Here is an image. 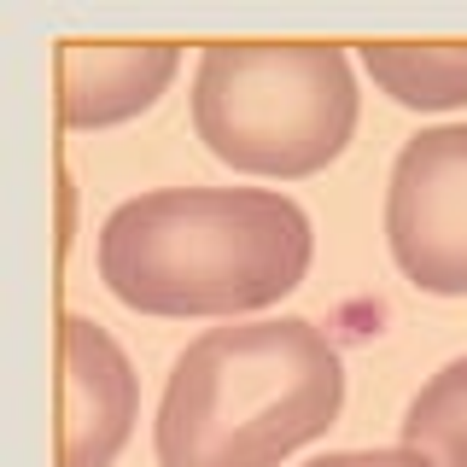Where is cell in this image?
<instances>
[{"mask_svg": "<svg viewBox=\"0 0 467 467\" xmlns=\"http://www.w3.org/2000/svg\"><path fill=\"white\" fill-rule=\"evenodd\" d=\"M310 216L275 187H164L99 228V275L140 316H257L310 275Z\"/></svg>", "mask_w": 467, "mask_h": 467, "instance_id": "1", "label": "cell"}, {"mask_svg": "<svg viewBox=\"0 0 467 467\" xmlns=\"http://www.w3.org/2000/svg\"><path fill=\"white\" fill-rule=\"evenodd\" d=\"M345 409V362L304 316L199 333L170 362L152 444L158 467H281Z\"/></svg>", "mask_w": 467, "mask_h": 467, "instance_id": "2", "label": "cell"}, {"mask_svg": "<svg viewBox=\"0 0 467 467\" xmlns=\"http://www.w3.org/2000/svg\"><path fill=\"white\" fill-rule=\"evenodd\" d=\"M357 77L333 41H216L193 70V129L240 175L327 170L357 135Z\"/></svg>", "mask_w": 467, "mask_h": 467, "instance_id": "3", "label": "cell"}, {"mask_svg": "<svg viewBox=\"0 0 467 467\" xmlns=\"http://www.w3.org/2000/svg\"><path fill=\"white\" fill-rule=\"evenodd\" d=\"M386 245L432 298H467V123L420 129L386 187Z\"/></svg>", "mask_w": 467, "mask_h": 467, "instance_id": "4", "label": "cell"}, {"mask_svg": "<svg viewBox=\"0 0 467 467\" xmlns=\"http://www.w3.org/2000/svg\"><path fill=\"white\" fill-rule=\"evenodd\" d=\"M58 467H111L140 415V379L99 321H58Z\"/></svg>", "mask_w": 467, "mask_h": 467, "instance_id": "5", "label": "cell"}, {"mask_svg": "<svg viewBox=\"0 0 467 467\" xmlns=\"http://www.w3.org/2000/svg\"><path fill=\"white\" fill-rule=\"evenodd\" d=\"M182 70L175 41H65L58 47V117L70 129H111L152 111Z\"/></svg>", "mask_w": 467, "mask_h": 467, "instance_id": "6", "label": "cell"}, {"mask_svg": "<svg viewBox=\"0 0 467 467\" xmlns=\"http://www.w3.org/2000/svg\"><path fill=\"white\" fill-rule=\"evenodd\" d=\"M362 70L409 111L467 106V41H368Z\"/></svg>", "mask_w": 467, "mask_h": 467, "instance_id": "7", "label": "cell"}, {"mask_svg": "<svg viewBox=\"0 0 467 467\" xmlns=\"http://www.w3.org/2000/svg\"><path fill=\"white\" fill-rule=\"evenodd\" d=\"M398 444L420 450L432 467H467V357L444 362L403 409Z\"/></svg>", "mask_w": 467, "mask_h": 467, "instance_id": "8", "label": "cell"}, {"mask_svg": "<svg viewBox=\"0 0 467 467\" xmlns=\"http://www.w3.org/2000/svg\"><path fill=\"white\" fill-rule=\"evenodd\" d=\"M304 467H432V462L409 444H391V450H333V456H316Z\"/></svg>", "mask_w": 467, "mask_h": 467, "instance_id": "9", "label": "cell"}]
</instances>
